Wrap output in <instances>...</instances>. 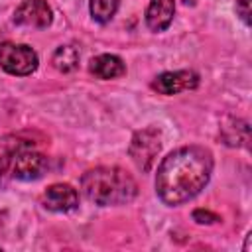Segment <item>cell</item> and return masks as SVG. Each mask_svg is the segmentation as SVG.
Returning <instances> with one entry per match:
<instances>
[{"mask_svg":"<svg viewBox=\"0 0 252 252\" xmlns=\"http://www.w3.org/2000/svg\"><path fill=\"white\" fill-rule=\"evenodd\" d=\"M14 24L16 26H28L43 30L51 26L53 12L45 0H22L20 6L14 10Z\"/></svg>","mask_w":252,"mask_h":252,"instance_id":"6","label":"cell"},{"mask_svg":"<svg viewBox=\"0 0 252 252\" xmlns=\"http://www.w3.org/2000/svg\"><path fill=\"white\" fill-rule=\"evenodd\" d=\"M79 59H81V51L77 45L73 43H65L59 45L53 55H51V65L59 71V73H71L79 67Z\"/></svg>","mask_w":252,"mask_h":252,"instance_id":"11","label":"cell"},{"mask_svg":"<svg viewBox=\"0 0 252 252\" xmlns=\"http://www.w3.org/2000/svg\"><path fill=\"white\" fill-rule=\"evenodd\" d=\"M89 71H91L96 79H102V81L118 79V77H122V75L126 73V63H124L118 55L102 53V55H96V57L91 59Z\"/></svg>","mask_w":252,"mask_h":252,"instance_id":"10","label":"cell"},{"mask_svg":"<svg viewBox=\"0 0 252 252\" xmlns=\"http://www.w3.org/2000/svg\"><path fill=\"white\" fill-rule=\"evenodd\" d=\"M175 16V0H150L146 10V26L154 33L165 32Z\"/></svg>","mask_w":252,"mask_h":252,"instance_id":"9","label":"cell"},{"mask_svg":"<svg viewBox=\"0 0 252 252\" xmlns=\"http://www.w3.org/2000/svg\"><path fill=\"white\" fill-rule=\"evenodd\" d=\"M213 154L203 146H181L169 152L156 173V193L167 207H179L197 197L211 179Z\"/></svg>","mask_w":252,"mask_h":252,"instance_id":"1","label":"cell"},{"mask_svg":"<svg viewBox=\"0 0 252 252\" xmlns=\"http://www.w3.org/2000/svg\"><path fill=\"white\" fill-rule=\"evenodd\" d=\"M222 138L228 146H246L248 124L244 120H230V126H222Z\"/></svg>","mask_w":252,"mask_h":252,"instance_id":"13","label":"cell"},{"mask_svg":"<svg viewBox=\"0 0 252 252\" xmlns=\"http://www.w3.org/2000/svg\"><path fill=\"white\" fill-rule=\"evenodd\" d=\"M41 201L51 213H69L79 207V193L69 183H53L45 189Z\"/></svg>","mask_w":252,"mask_h":252,"instance_id":"8","label":"cell"},{"mask_svg":"<svg viewBox=\"0 0 252 252\" xmlns=\"http://www.w3.org/2000/svg\"><path fill=\"white\" fill-rule=\"evenodd\" d=\"M39 65V57L33 47L26 43H0V67L14 77H28Z\"/></svg>","mask_w":252,"mask_h":252,"instance_id":"5","label":"cell"},{"mask_svg":"<svg viewBox=\"0 0 252 252\" xmlns=\"http://www.w3.org/2000/svg\"><path fill=\"white\" fill-rule=\"evenodd\" d=\"M197 85H199V75L195 71H189V69L165 71V73H159L152 81V89L159 94H165V96L179 94L183 91H193Z\"/></svg>","mask_w":252,"mask_h":252,"instance_id":"7","label":"cell"},{"mask_svg":"<svg viewBox=\"0 0 252 252\" xmlns=\"http://www.w3.org/2000/svg\"><path fill=\"white\" fill-rule=\"evenodd\" d=\"M161 150V132L156 126L138 130L128 146V156L142 173H150Z\"/></svg>","mask_w":252,"mask_h":252,"instance_id":"4","label":"cell"},{"mask_svg":"<svg viewBox=\"0 0 252 252\" xmlns=\"http://www.w3.org/2000/svg\"><path fill=\"white\" fill-rule=\"evenodd\" d=\"M83 195L98 207L128 205L138 195L134 177L116 165H100L83 173L81 177Z\"/></svg>","mask_w":252,"mask_h":252,"instance_id":"2","label":"cell"},{"mask_svg":"<svg viewBox=\"0 0 252 252\" xmlns=\"http://www.w3.org/2000/svg\"><path fill=\"white\" fill-rule=\"evenodd\" d=\"M118 4H120V0H89L91 18L98 24H106L114 18Z\"/></svg>","mask_w":252,"mask_h":252,"instance_id":"12","label":"cell"},{"mask_svg":"<svg viewBox=\"0 0 252 252\" xmlns=\"http://www.w3.org/2000/svg\"><path fill=\"white\" fill-rule=\"evenodd\" d=\"M47 158L35 150L18 146L0 158V173H8L18 181H35L47 171Z\"/></svg>","mask_w":252,"mask_h":252,"instance_id":"3","label":"cell"},{"mask_svg":"<svg viewBox=\"0 0 252 252\" xmlns=\"http://www.w3.org/2000/svg\"><path fill=\"white\" fill-rule=\"evenodd\" d=\"M193 220H195L197 224H215V222L220 220V217H219L217 213L207 211V209H195V211H193Z\"/></svg>","mask_w":252,"mask_h":252,"instance_id":"14","label":"cell"},{"mask_svg":"<svg viewBox=\"0 0 252 252\" xmlns=\"http://www.w3.org/2000/svg\"><path fill=\"white\" fill-rule=\"evenodd\" d=\"M236 14L246 26H250V0H236Z\"/></svg>","mask_w":252,"mask_h":252,"instance_id":"15","label":"cell"},{"mask_svg":"<svg viewBox=\"0 0 252 252\" xmlns=\"http://www.w3.org/2000/svg\"><path fill=\"white\" fill-rule=\"evenodd\" d=\"M0 250H2V248H0Z\"/></svg>","mask_w":252,"mask_h":252,"instance_id":"16","label":"cell"}]
</instances>
